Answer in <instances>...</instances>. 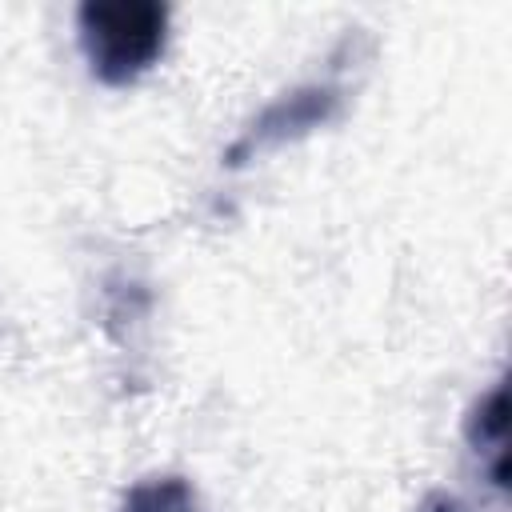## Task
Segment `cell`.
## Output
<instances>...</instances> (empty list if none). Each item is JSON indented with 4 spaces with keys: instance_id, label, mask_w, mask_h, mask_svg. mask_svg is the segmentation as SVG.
<instances>
[{
    "instance_id": "277c9868",
    "label": "cell",
    "mask_w": 512,
    "mask_h": 512,
    "mask_svg": "<svg viewBox=\"0 0 512 512\" xmlns=\"http://www.w3.org/2000/svg\"><path fill=\"white\" fill-rule=\"evenodd\" d=\"M468 440H472L476 448H496V452H504V444H508V392H504V384H496L488 396H480V400L472 404Z\"/></svg>"
},
{
    "instance_id": "6da1fadb",
    "label": "cell",
    "mask_w": 512,
    "mask_h": 512,
    "mask_svg": "<svg viewBox=\"0 0 512 512\" xmlns=\"http://www.w3.org/2000/svg\"><path fill=\"white\" fill-rule=\"evenodd\" d=\"M76 32L92 76L108 88H124L160 60L168 8L156 0H88L76 12Z\"/></svg>"
},
{
    "instance_id": "7a4b0ae2",
    "label": "cell",
    "mask_w": 512,
    "mask_h": 512,
    "mask_svg": "<svg viewBox=\"0 0 512 512\" xmlns=\"http://www.w3.org/2000/svg\"><path fill=\"white\" fill-rule=\"evenodd\" d=\"M332 108H336V92H332V88H316V84H312V88H300V92H292V96H284V100H276V104L252 124V132H244V140L228 152V160L240 164V156L264 148V144H272V140L300 136V132L316 128V124H324V120L332 116Z\"/></svg>"
},
{
    "instance_id": "5b68a950",
    "label": "cell",
    "mask_w": 512,
    "mask_h": 512,
    "mask_svg": "<svg viewBox=\"0 0 512 512\" xmlns=\"http://www.w3.org/2000/svg\"><path fill=\"white\" fill-rule=\"evenodd\" d=\"M416 512H460V504L448 492H432V496H424V504Z\"/></svg>"
},
{
    "instance_id": "3957f363",
    "label": "cell",
    "mask_w": 512,
    "mask_h": 512,
    "mask_svg": "<svg viewBox=\"0 0 512 512\" xmlns=\"http://www.w3.org/2000/svg\"><path fill=\"white\" fill-rule=\"evenodd\" d=\"M120 512H200V508L184 476H152L128 488Z\"/></svg>"
}]
</instances>
